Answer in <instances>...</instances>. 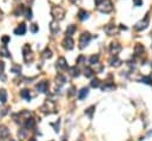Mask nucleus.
<instances>
[{"mask_svg": "<svg viewBox=\"0 0 152 141\" xmlns=\"http://www.w3.org/2000/svg\"><path fill=\"white\" fill-rule=\"evenodd\" d=\"M94 3H96L98 11L103 12V13H108L113 10L111 0H94Z\"/></svg>", "mask_w": 152, "mask_h": 141, "instance_id": "1", "label": "nucleus"}, {"mask_svg": "<svg viewBox=\"0 0 152 141\" xmlns=\"http://www.w3.org/2000/svg\"><path fill=\"white\" fill-rule=\"evenodd\" d=\"M51 14L55 20H63L64 17H65V10L60 6H54L51 11Z\"/></svg>", "mask_w": 152, "mask_h": 141, "instance_id": "2", "label": "nucleus"}, {"mask_svg": "<svg viewBox=\"0 0 152 141\" xmlns=\"http://www.w3.org/2000/svg\"><path fill=\"white\" fill-rule=\"evenodd\" d=\"M90 40H91V34L87 33V32H84L83 34H80V38H79V48L85 49L89 45Z\"/></svg>", "mask_w": 152, "mask_h": 141, "instance_id": "3", "label": "nucleus"}, {"mask_svg": "<svg viewBox=\"0 0 152 141\" xmlns=\"http://www.w3.org/2000/svg\"><path fill=\"white\" fill-rule=\"evenodd\" d=\"M147 25H149V16H146V17L144 18L143 20H140V21H138V23L134 25V30H137V31H141V30H145V28L147 27Z\"/></svg>", "mask_w": 152, "mask_h": 141, "instance_id": "4", "label": "nucleus"}, {"mask_svg": "<svg viewBox=\"0 0 152 141\" xmlns=\"http://www.w3.org/2000/svg\"><path fill=\"white\" fill-rule=\"evenodd\" d=\"M22 55H24V59H25V62H28L32 59V51H31V46L28 44H26L24 48H22Z\"/></svg>", "mask_w": 152, "mask_h": 141, "instance_id": "5", "label": "nucleus"}, {"mask_svg": "<svg viewBox=\"0 0 152 141\" xmlns=\"http://www.w3.org/2000/svg\"><path fill=\"white\" fill-rule=\"evenodd\" d=\"M61 44H63L64 49H66V50H72V49L74 48V42H73V39H72L71 37H66L63 40Z\"/></svg>", "mask_w": 152, "mask_h": 141, "instance_id": "6", "label": "nucleus"}, {"mask_svg": "<svg viewBox=\"0 0 152 141\" xmlns=\"http://www.w3.org/2000/svg\"><path fill=\"white\" fill-rule=\"evenodd\" d=\"M57 69L60 70V71L66 70L67 69V62H66V59L64 58V57H60V58L57 61Z\"/></svg>", "mask_w": 152, "mask_h": 141, "instance_id": "7", "label": "nucleus"}, {"mask_svg": "<svg viewBox=\"0 0 152 141\" xmlns=\"http://www.w3.org/2000/svg\"><path fill=\"white\" fill-rule=\"evenodd\" d=\"M36 89L39 93H46L47 89H48V83H47L46 81H41V82H39L38 84L36 85Z\"/></svg>", "mask_w": 152, "mask_h": 141, "instance_id": "8", "label": "nucleus"}, {"mask_svg": "<svg viewBox=\"0 0 152 141\" xmlns=\"http://www.w3.org/2000/svg\"><path fill=\"white\" fill-rule=\"evenodd\" d=\"M122 50V46H120V44H118V43H111L110 45V51L111 54L113 55V56H117V55L119 54V51Z\"/></svg>", "mask_w": 152, "mask_h": 141, "instance_id": "9", "label": "nucleus"}, {"mask_svg": "<svg viewBox=\"0 0 152 141\" xmlns=\"http://www.w3.org/2000/svg\"><path fill=\"white\" fill-rule=\"evenodd\" d=\"M59 30H60V27H59L58 25V20H53V21H51L50 23V31L52 34H58Z\"/></svg>", "mask_w": 152, "mask_h": 141, "instance_id": "10", "label": "nucleus"}, {"mask_svg": "<svg viewBox=\"0 0 152 141\" xmlns=\"http://www.w3.org/2000/svg\"><path fill=\"white\" fill-rule=\"evenodd\" d=\"M50 108H52V109H55V106L54 103H53L52 101H46L45 102V105L41 107V110L44 112V113H50Z\"/></svg>", "mask_w": 152, "mask_h": 141, "instance_id": "11", "label": "nucleus"}, {"mask_svg": "<svg viewBox=\"0 0 152 141\" xmlns=\"http://www.w3.org/2000/svg\"><path fill=\"white\" fill-rule=\"evenodd\" d=\"M26 33V25L25 24H20L15 30H14V34H17V36H24Z\"/></svg>", "mask_w": 152, "mask_h": 141, "instance_id": "12", "label": "nucleus"}, {"mask_svg": "<svg viewBox=\"0 0 152 141\" xmlns=\"http://www.w3.org/2000/svg\"><path fill=\"white\" fill-rule=\"evenodd\" d=\"M108 63H110L111 66H114V68H118V66H120V65H122V61H120V59H119L117 56H113L112 58H110Z\"/></svg>", "mask_w": 152, "mask_h": 141, "instance_id": "13", "label": "nucleus"}, {"mask_svg": "<svg viewBox=\"0 0 152 141\" xmlns=\"http://www.w3.org/2000/svg\"><path fill=\"white\" fill-rule=\"evenodd\" d=\"M10 135V130L6 126H0V139H5Z\"/></svg>", "mask_w": 152, "mask_h": 141, "instance_id": "14", "label": "nucleus"}, {"mask_svg": "<svg viewBox=\"0 0 152 141\" xmlns=\"http://www.w3.org/2000/svg\"><path fill=\"white\" fill-rule=\"evenodd\" d=\"M25 127H26V129H33V128L36 127V121H34V118H32V117L26 118Z\"/></svg>", "mask_w": 152, "mask_h": 141, "instance_id": "15", "label": "nucleus"}, {"mask_svg": "<svg viewBox=\"0 0 152 141\" xmlns=\"http://www.w3.org/2000/svg\"><path fill=\"white\" fill-rule=\"evenodd\" d=\"M75 30H77L75 25H73V24L69 25V26H67V28H66V31H65V34H66V37H71L72 34L75 32Z\"/></svg>", "mask_w": 152, "mask_h": 141, "instance_id": "16", "label": "nucleus"}, {"mask_svg": "<svg viewBox=\"0 0 152 141\" xmlns=\"http://www.w3.org/2000/svg\"><path fill=\"white\" fill-rule=\"evenodd\" d=\"M87 95H89V89H87V88H83V89L78 93V99L84 100V99H86V96Z\"/></svg>", "mask_w": 152, "mask_h": 141, "instance_id": "17", "label": "nucleus"}, {"mask_svg": "<svg viewBox=\"0 0 152 141\" xmlns=\"http://www.w3.org/2000/svg\"><path fill=\"white\" fill-rule=\"evenodd\" d=\"M78 18L80 20H86L89 19V12L84 11V10H80V11L78 12Z\"/></svg>", "mask_w": 152, "mask_h": 141, "instance_id": "18", "label": "nucleus"}, {"mask_svg": "<svg viewBox=\"0 0 152 141\" xmlns=\"http://www.w3.org/2000/svg\"><path fill=\"white\" fill-rule=\"evenodd\" d=\"M6 101H7V93L5 89H0V102L6 103Z\"/></svg>", "mask_w": 152, "mask_h": 141, "instance_id": "19", "label": "nucleus"}, {"mask_svg": "<svg viewBox=\"0 0 152 141\" xmlns=\"http://www.w3.org/2000/svg\"><path fill=\"white\" fill-rule=\"evenodd\" d=\"M70 75H71L72 77H78L79 75H80L79 69H78L77 66H72V68H70Z\"/></svg>", "mask_w": 152, "mask_h": 141, "instance_id": "20", "label": "nucleus"}, {"mask_svg": "<svg viewBox=\"0 0 152 141\" xmlns=\"http://www.w3.org/2000/svg\"><path fill=\"white\" fill-rule=\"evenodd\" d=\"M20 96L24 97L25 100H27V101H31V94H30V91H28L27 89H24V90L20 93Z\"/></svg>", "mask_w": 152, "mask_h": 141, "instance_id": "21", "label": "nucleus"}, {"mask_svg": "<svg viewBox=\"0 0 152 141\" xmlns=\"http://www.w3.org/2000/svg\"><path fill=\"white\" fill-rule=\"evenodd\" d=\"M134 52L137 56H138V55H141L144 52V46L141 45V44H137V45L134 46Z\"/></svg>", "mask_w": 152, "mask_h": 141, "instance_id": "22", "label": "nucleus"}, {"mask_svg": "<svg viewBox=\"0 0 152 141\" xmlns=\"http://www.w3.org/2000/svg\"><path fill=\"white\" fill-rule=\"evenodd\" d=\"M94 109H96V106H91L90 108H87V109H86L85 114H87V115H89V117L92 118V116H93V110Z\"/></svg>", "mask_w": 152, "mask_h": 141, "instance_id": "23", "label": "nucleus"}, {"mask_svg": "<svg viewBox=\"0 0 152 141\" xmlns=\"http://www.w3.org/2000/svg\"><path fill=\"white\" fill-rule=\"evenodd\" d=\"M93 72L94 71L92 70L91 68H85V70H84V75H85L86 77H92L93 76Z\"/></svg>", "mask_w": 152, "mask_h": 141, "instance_id": "24", "label": "nucleus"}, {"mask_svg": "<svg viewBox=\"0 0 152 141\" xmlns=\"http://www.w3.org/2000/svg\"><path fill=\"white\" fill-rule=\"evenodd\" d=\"M0 56H3V57H11V55H10V52H9V50L4 46L1 50H0Z\"/></svg>", "mask_w": 152, "mask_h": 141, "instance_id": "25", "label": "nucleus"}, {"mask_svg": "<svg viewBox=\"0 0 152 141\" xmlns=\"http://www.w3.org/2000/svg\"><path fill=\"white\" fill-rule=\"evenodd\" d=\"M43 57H44L45 59H47V58H51L52 57V51L50 50V49H46V50L43 52Z\"/></svg>", "mask_w": 152, "mask_h": 141, "instance_id": "26", "label": "nucleus"}, {"mask_svg": "<svg viewBox=\"0 0 152 141\" xmlns=\"http://www.w3.org/2000/svg\"><path fill=\"white\" fill-rule=\"evenodd\" d=\"M98 61H99V56L98 55H93V56L90 57V63L91 64H97Z\"/></svg>", "mask_w": 152, "mask_h": 141, "instance_id": "27", "label": "nucleus"}, {"mask_svg": "<svg viewBox=\"0 0 152 141\" xmlns=\"http://www.w3.org/2000/svg\"><path fill=\"white\" fill-rule=\"evenodd\" d=\"M65 77L64 76H61V75H59L58 77H57V84H59V85H64L65 84Z\"/></svg>", "mask_w": 152, "mask_h": 141, "instance_id": "28", "label": "nucleus"}, {"mask_svg": "<svg viewBox=\"0 0 152 141\" xmlns=\"http://www.w3.org/2000/svg\"><path fill=\"white\" fill-rule=\"evenodd\" d=\"M141 83H145V84H149V85H152V78L151 77H143L140 79Z\"/></svg>", "mask_w": 152, "mask_h": 141, "instance_id": "29", "label": "nucleus"}, {"mask_svg": "<svg viewBox=\"0 0 152 141\" xmlns=\"http://www.w3.org/2000/svg\"><path fill=\"white\" fill-rule=\"evenodd\" d=\"M100 85V81L98 78H94L92 79V82H91V87L92 88H98Z\"/></svg>", "mask_w": 152, "mask_h": 141, "instance_id": "30", "label": "nucleus"}, {"mask_svg": "<svg viewBox=\"0 0 152 141\" xmlns=\"http://www.w3.org/2000/svg\"><path fill=\"white\" fill-rule=\"evenodd\" d=\"M114 88H116L114 84H106V85H103L102 89L103 90H107V89H114Z\"/></svg>", "mask_w": 152, "mask_h": 141, "instance_id": "31", "label": "nucleus"}, {"mask_svg": "<svg viewBox=\"0 0 152 141\" xmlns=\"http://www.w3.org/2000/svg\"><path fill=\"white\" fill-rule=\"evenodd\" d=\"M11 71H12V72H14V73H20V71H21V68H20V66H12Z\"/></svg>", "mask_w": 152, "mask_h": 141, "instance_id": "32", "label": "nucleus"}, {"mask_svg": "<svg viewBox=\"0 0 152 141\" xmlns=\"http://www.w3.org/2000/svg\"><path fill=\"white\" fill-rule=\"evenodd\" d=\"M31 32H32V33H37V32H38V25H37V24H32V25H31Z\"/></svg>", "mask_w": 152, "mask_h": 141, "instance_id": "33", "label": "nucleus"}, {"mask_svg": "<svg viewBox=\"0 0 152 141\" xmlns=\"http://www.w3.org/2000/svg\"><path fill=\"white\" fill-rule=\"evenodd\" d=\"M26 19H32V11H31V9L26 10Z\"/></svg>", "mask_w": 152, "mask_h": 141, "instance_id": "34", "label": "nucleus"}, {"mask_svg": "<svg viewBox=\"0 0 152 141\" xmlns=\"http://www.w3.org/2000/svg\"><path fill=\"white\" fill-rule=\"evenodd\" d=\"M1 42L4 43V45H6V44L10 42V37L9 36H4L3 38H1Z\"/></svg>", "mask_w": 152, "mask_h": 141, "instance_id": "35", "label": "nucleus"}, {"mask_svg": "<svg viewBox=\"0 0 152 141\" xmlns=\"http://www.w3.org/2000/svg\"><path fill=\"white\" fill-rule=\"evenodd\" d=\"M133 4H134V6L139 7V6H141V4H143V0H133Z\"/></svg>", "mask_w": 152, "mask_h": 141, "instance_id": "36", "label": "nucleus"}, {"mask_svg": "<svg viewBox=\"0 0 152 141\" xmlns=\"http://www.w3.org/2000/svg\"><path fill=\"white\" fill-rule=\"evenodd\" d=\"M51 126H52V127H54V130L55 132H59V121L57 122V123H51Z\"/></svg>", "mask_w": 152, "mask_h": 141, "instance_id": "37", "label": "nucleus"}, {"mask_svg": "<svg viewBox=\"0 0 152 141\" xmlns=\"http://www.w3.org/2000/svg\"><path fill=\"white\" fill-rule=\"evenodd\" d=\"M84 61H85V57H84V56H80L79 58L77 59V63H78V64H83Z\"/></svg>", "mask_w": 152, "mask_h": 141, "instance_id": "38", "label": "nucleus"}, {"mask_svg": "<svg viewBox=\"0 0 152 141\" xmlns=\"http://www.w3.org/2000/svg\"><path fill=\"white\" fill-rule=\"evenodd\" d=\"M4 68H5V64H4L3 62H0V70L3 71V70H4Z\"/></svg>", "mask_w": 152, "mask_h": 141, "instance_id": "39", "label": "nucleus"}, {"mask_svg": "<svg viewBox=\"0 0 152 141\" xmlns=\"http://www.w3.org/2000/svg\"><path fill=\"white\" fill-rule=\"evenodd\" d=\"M30 141H37V140L34 138H32V139H30Z\"/></svg>", "mask_w": 152, "mask_h": 141, "instance_id": "40", "label": "nucleus"}, {"mask_svg": "<svg viewBox=\"0 0 152 141\" xmlns=\"http://www.w3.org/2000/svg\"><path fill=\"white\" fill-rule=\"evenodd\" d=\"M11 141H14V140H11Z\"/></svg>", "mask_w": 152, "mask_h": 141, "instance_id": "41", "label": "nucleus"}]
</instances>
